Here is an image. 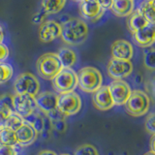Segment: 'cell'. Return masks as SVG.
Instances as JSON below:
<instances>
[{"instance_id":"6da1fadb","label":"cell","mask_w":155,"mask_h":155,"mask_svg":"<svg viewBox=\"0 0 155 155\" xmlns=\"http://www.w3.org/2000/svg\"><path fill=\"white\" fill-rule=\"evenodd\" d=\"M88 31V25L84 21L73 18L63 22L60 37L67 45L77 46L86 41Z\"/></svg>"},{"instance_id":"7a4b0ae2","label":"cell","mask_w":155,"mask_h":155,"mask_svg":"<svg viewBox=\"0 0 155 155\" xmlns=\"http://www.w3.org/2000/svg\"><path fill=\"white\" fill-rule=\"evenodd\" d=\"M78 85L86 93H93L99 89L103 84V77L101 72L94 67H84L77 75Z\"/></svg>"},{"instance_id":"3957f363","label":"cell","mask_w":155,"mask_h":155,"mask_svg":"<svg viewBox=\"0 0 155 155\" xmlns=\"http://www.w3.org/2000/svg\"><path fill=\"white\" fill-rule=\"evenodd\" d=\"M36 68L39 76L46 80H52L63 67L54 52H48L38 58Z\"/></svg>"},{"instance_id":"277c9868","label":"cell","mask_w":155,"mask_h":155,"mask_svg":"<svg viewBox=\"0 0 155 155\" xmlns=\"http://www.w3.org/2000/svg\"><path fill=\"white\" fill-rule=\"evenodd\" d=\"M125 110L133 116H142L147 114L150 107V99L143 90H133L125 103Z\"/></svg>"},{"instance_id":"5b68a950","label":"cell","mask_w":155,"mask_h":155,"mask_svg":"<svg viewBox=\"0 0 155 155\" xmlns=\"http://www.w3.org/2000/svg\"><path fill=\"white\" fill-rule=\"evenodd\" d=\"M14 90L17 95H29L35 97L40 90V82L30 73H22L14 82Z\"/></svg>"},{"instance_id":"8992f818","label":"cell","mask_w":155,"mask_h":155,"mask_svg":"<svg viewBox=\"0 0 155 155\" xmlns=\"http://www.w3.org/2000/svg\"><path fill=\"white\" fill-rule=\"evenodd\" d=\"M53 87L59 94L73 92L78 86L77 74L72 69H63L51 80Z\"/></svg>"},{"instance_id":"52a82bcc","label":"cell","mask_w":155,"mask_h":155,"mask_svg":"<svg viewBox=\"0 0 155 155\" xmlns=\"http://www.w3.org/2000/svg\"><path fill=\"white\" fill-rule=\"evenodd\" d=\"M81 108V100L80 95L76 92L59 94L57 97V110L62 115H75Z\"/></svg>"},{"instance_id":"ba28073f","label":"cell","mask_w":155,"mask_h":155,"mask_svg":"<svg viewBox=\"0 0 155 155\" xmlns=\"http://www.w3.org/2000/svg\"><path fill=\"white\" fill-rule=\"evenodd\" d=\"M37 109L35 98L29 95H17L13 96V110L23 119H26Z\"/></svg>"},{"instance_id":"9c48e42d","label":"cell","mask_w":155,"mask_h":155,"mask_svg":"<svg viewBox=\"0 0 155 155\" xmlns=\"http://www.w3.org/2000/svg\"><path fill=\"white\" fill-rule=\"evenodd\" d=\"M109 90L114 105H125L131 95V87L124 80H114L108 85Z\"/></svg>"},{"instance_id":"30bf717a","label":"cell","mask_w":155,"mask_h":155,"mask_svg":"<svg viewBox=\"0 0 155 155\" xmlns=\"http://www.w3.org/2000/svg\"><path fill=\"white\" fill-rule=\"evenodd\" d=\"M108 75L114 80H123L133 72V64L131 61L118 60L111 58L107 66Z\"/></svg>"},{"instance_id":"8fae6325","label":"cell","mask_w":155,"mask_h":155,"mask_svg":"<svg viewBox=\"0 0 155 155\" xmlns=\"http://www.w3.org/2000/svg\"><path fill=\"white\" fill-rule=\"evenodd\" d=\"M81 17L87 21H96L103 16L105 10L100 6L99 1L96 0H84L79 4Z\"/></svg>"},{"instance_id":"7c38bea8","label":"cell","mask_w":155,"mask_h":155,"mask_svg":"<svg viewBox=\"0 0 155 155\" xmlns=\"http://www.w3.org/2000/svg\"><path fill=\"white\" fill-rule=\"evenodd\" d=\"M57 97L58 95L50 91H45L38 93L35 98L37 109H39L46 114H51L57 109Z\"/></svg>"},{"instance_id":"4fadbf2b","label":"cell","mask_w":155,"mask_h":155,"mask_svg":"<svg viewBox=\"0 0 155 155\" xmlns=\"http://www.w3.org/2000/svg\"><path fill=\"white\" fill-rule=\"evenodd\" d=\"M133 38L140 47L150 48L155 40V23H147L143 28L133 33Z\"/></svg>"},{"instance_id":"5bb4252c","label":"cell","mask_w":155,"mask_h":155,"mask_svg":"<svg viewBox=\"0 0 155 155\" xmlns=\"http://www.w3.org/2000/svg\"><path fill=\"white\" fill-rule=\"evenodd\" d=\"M92 101L95 108L100 110H108L114 106L108 85H102L99 89L93 92Z\"/></svg>"},{"instance_id":"9a60e30c","label":"cell","mask_w":155,"mask_h":155,"mask_svg":"<svg viewBox=\"0 0 155 155\" xmlns=\"http://www.w3.org/2000/svg\"><path fill=\"white\" fill-rule=\"evenodd\" d=\"M61 25L54 21H46L39 28V37L44 43H50L60 37Z\"/></svg>"},{"instance_id":"2e32d148","label":"cell","mask_w":155,"mask_h":155,"mask_svg":"<svg viewBox=\"0 0 155 155\" xmlns=\"http://www.w3.org/2000/svg\"><path fill=\"white\" fill-rule=\"evenodd\" d=\"M15 132H16L18 144L21 145V147L30 145L35 142L38 137V133L36 132V130L33 128V126L30 123H28L25 120H24L21 127Z\"/></svg>"},{"instance_id":"e0dca14e","label":"cell","mask_w":155,"mask_h":155,"mask_svg":"<svg viewBox=\"0 0 155 155\" xmlns=\"http://www.w3.org/2000/svg\"><path fill=\"white\" fill-rule=\"evenodd\" d=\"M134 55V48L126 40H117L111 45V56L114 59L131 61Z\"/></svg>"},{"instance_id":"ac0fdd59","label":"cell","mask_w":155,"mask_h":155,"mask_svg":"<svg viewBox=\"0 0 155 155\" xmlns=\"http://www.w3.org/2000/svg\"><path fill=\"white\" fill-rule=\"evenodd\" d=\"M13 113V96L2 95L0 97V128L5 127L8 118Z\"/></svg>"},{"instance_id":"d6986e66","label":"cell","mask_w":155,"mask_h":155,"mask_svg":"<svg viewBox=\"0 0 155 155\" xmlns=\"http://www.w3.org/2000/svg\"><path fill=\"white\" fill-rule=\"evenodd\" d=\"M110 10L118 17H127L135 11V2L133 0H114Z\"/></svg>"},{"instance_id":"ffe728a7","label":"cell","mask_w":155,"mask_h":155,"mask_svg":"<svg viewBox=\"0 0 155 155\" xmlns=\"http://www.w3.org/2000/svg\"><path fill=\"white\" fill-rule=\"evenodd\" d=\"M58 59H59L63 68L66 69H72V67L76 64L77 62V53L71 48H61L58 52L56 53Z\"/></svg>"},{"instance_id":"44dd1931","label":"cell","mask_w":155,"mask_h":155,"mask_svg":"<svg viewBox=\"0 0 155 155\" xmlns=\"http://www.w3.org/2000/svg\"><path fill=\"white\" fill-rule=\"evenodd\" d=\"M147 23H148L147 21V19L142 16V14H140L138 10H135V11L130 15L127 21L128 28L130 29V31L132 32V34L140 30V28H143Z\"/></svg>"},{"instance_id":"7402d4cb","label":"cell","mask_w":155,"mask_h":155,"mask_svg":"<svg viewBox=\"0 0 155 155\" xmlns=\"http://www.w3.org/2000/svg\"><path fill=\"white\" fill-rule=\"evenodd\" d=\"M155 2L153 0L150 1H143L139 5L138 11L142 14V16L147 19V21L149 23L155 22V12H154Z\"/></svg>"},{"instance_id":"603a6c76","label":"cell","mask_w":155,"mask_h":155,"mask_svg":"<svg viewBox=\"0 0 155 155\" xmlns=\"http://www.w3.org/2000/svg\"><path fill=\"white\" fill-rule=\"evenodd\" d=\"M66 4L65 0H58V1H54V0H45L42 1V10L43 13H45L47 16L48 15H52L60 12L61 10L64 8Z\"/></svg>"},{"instance_id":"cb8c5ba5","label":"cell","mask_w":155,"mask_h":155,"mask_svg":"<svg viewBox=\"0 0 155 155\" xmlns=\"http://www.w3.org/2000/svg\"><path fill=\"white\" fill-rule=\"evenodd\" d=\"M0 145L16 147L18 145L16 132L6 127L0 128Z\"/></svg>"},{"instance_id":"d4e9b609","label":"cell","mask_w":155,"mask_h":155,"mask_svg":"<svg viewBox=\"0 0 155 155\" xmlns=\"http://www.w3.org/2000/svg\"><path fill=\"white\" fill-rule=\"evenodd\" d=\"M14 74L13 67L6 62L0 63V84L8 81Z\"/></svg>"},{"instance_id":"484cf974","label":"cell","mask_w":155,"mask_h":155,"mask_svg":"<svg viewBox=\"0 0 155 155\" xmlns=\"http://www.w3.org/2000/svg\"><path fill=\"white\" fill-rule=\"evenodd\" d=\"M23 122H24V119L22 117L18 115L16 113H13L8 118L6 124H5V127L11 129L13 131H16L21 127Z\"/></svg>"},{"instance_id":"4316f807","label":"cell","mask_w":155,"mask_h":155,"mask_svg":"<svg viewBox=\"0 0 155 155\" xmlns=\"http://www.w3.org/2000/svg\"><path fill=\"white\" fill-rule=\"evenodd\" d=\"M74 155H99V153L94 145L89 143H84L80 145L76 149Z\"/></svg>"},{"instance_id":"83f0119b","label":"cell","mask_w":155,"mask_h":155,"mask_svg":"<svg viewBox=\"0 0 155 155\" xmlns=\"http://www.w3.org/2000/svg\"><path fill=\"white\" fill-rule=\"evenodd\" d=\"M154 48L152 47L147 48V51L144 52V65L149 70L154 69Z\"/></svg>"},{"instance_id":"f1b7e54d","label":"cell","mask_w":155,"mask_h":155,"mask_svg":"<svg viewBox=\"0 0 155 155\" xmlns=\"http://www.w3.org/2000/svg\"><path fill=\"white\" fill-rule=\"evenodd\" d=\"M145 129L147 132H149L151 135H154L155 132V126H154V114H149L147 120H145Z\"/></svg>"},{"instance_id":"f546056e","label":"cell","mask_w":155,"mask_h":155,"mask_svg":"<svg viewBox=\"0 0 155 155\" xmlns=\"http://www.w3.org/2000/svg\"><path fill=\"white\" fill-rule=\"evenodd\" d=\"M0 155H18L16 147L0 145Z\"/></svg>"},{"instance_id":"4dcf8cb0","label":"cell","mask_w":155,"mask_h":155,"mask_svg":"<svg viewBox=\"0 0 155 155\" xmlns=\"http://www.w3.org/2000/svg\"><path fill=\"white\" fill-rule=\"evenodd\" d=\"M47 15L45 13H43L40 11L39 13H36L34 16L32 17V21L35 24H42L43 22H45L47 21Z\"/></svg>"},{"instance_id":"1f68e13d","label":"cell","mask_w":155,"mask_h":155,"mask_svg":"<svg viewBox=\"0 0 155 155\" xmlns=\"http://www.w3.org/2000/svg\"><path fill=\"white\" fill-rule=\"evenodd\" d=\"M9 56V48L4 44H0V63L4 62Z\"/></svg>"},{"instance_id":"d6a6232c","label":"cell","mask_w":155,"mask_h":155,"mask_svg":"<svg viewBox=\"0 0 155 155\" xmlns=\"http://www.w3.org/2000/svg\"><path fill=\"white\" fill-rule=\"evenodd\" d=\"M111 2L113 1H99V3H100V6L103 8L104 10H107V9H110V7H111Z\"/></svg>"},{"instance_id":"836d02e7","label":"cell","mask_w":155,"mask_h":155,"mask_svg":"<svg viewBox=\"0 0 155 155\" xmlns=\"http://www.w3.org/2000/svg\"><path fill=\"white\" fill-rule=\"evenodd\" d=\"M38 155H57L54 151L52 150H42V151L39 152Z\"/></svg>"},{"instance_id":"e575fe53","label":"cell","mask_w":155,"mask_h":155,"mask_svg":"<svg viewBox=\"0 0 155 155\" xmlns=\"http://www.w3.org/2000/svg\"><path fill=\"white\" fill-rule=\"evenodd\" d=\"M4 40V30H3V27L0 25V44L3 43Z\"/></svg>"},{"instance_id":"d590c367","label":"cell","mask_w":155,"mask_h":155,"mask_svg":"<svg viewBox=\"0 0 155 155\" xmlns=\"http://www.w3.org/2000/svg\"><path fill=\"white\" fill-rule=\"evenodd\" d=\"M154 139H155L154 135H152L151 139H150V148H151L152 152H154Z\"/></svg>"},{"instance_id":"8d00e7d4","label":"cell","mask_w":155,"mask_h":155,"mask_svg":"<svg viewBox=\"0 0 155 155\" xmlns=\"http://www.w3.org/2000/svg\"><path fill=\"white\" fill-rule=\"evenodd\" d=\"M144 155H155V153L152 152V151H149V152H147Z\"/></svg>"},{"instance_id":"74e56055","label":"cell","mask_w":155,"mask_h":155,"mask_svg":"<svg viewBox=\"0 0 155 155\" xmlns=\"http://www.w3.org/2000/svg\"><path fill=\"white\" fill-rule=\"evenodd\" d=\"M61 155H69V154H61Z\"/></svg>"}]
</instances>
